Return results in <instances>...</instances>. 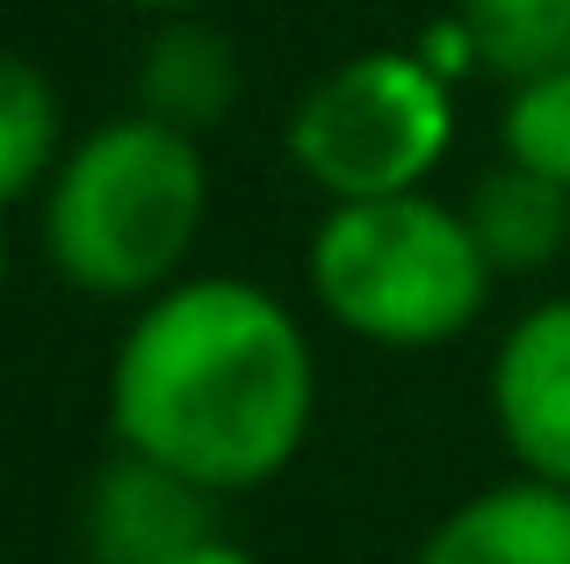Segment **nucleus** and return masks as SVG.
Listing matches in <instances>:
<instances>
[{
  "mask_svg": "<svg viewBox=\"0 0 570 564\" xmlns=\"http://www.w3.org/2000/svg\"><path fill=\"white\" fill-rule=\"evenodd\" d=\"M412 564H570V485L505 478L426 528Z\"/></svg>",
  "mask_w": 570,
  "mask_h": 564,
  "instance_id": "0eeeda50",
  "label": "nucleus"
},
{
  "mask_svg": "<svg viewBox=\"0 0 570 564\" xmlns=\"http://www.w3.org/2000/svg\"><path fill=\"white\" fill-rule=\"evenodd\" d=\"M484 391L520 478L570 485V296H542L505 325Z\"/></svg>",
  "mask_w": 570,
  "mask_h": 564,
  "instance_id": "39448f33",
  "label": "nucleus"
},
{
  "mask_svg": "<svg viewBox=\"0 0 570 564\" xmlns=\"http://www.w3.org/2000/svg\"><path fill=\"white\" fill-rule=\"evenodd\" d=\"M455 145V80L419 51H362L289 109V167L325 203L412 196Z\"/></svg>",
  "mask_w": 570,
  "mask_h": 564,
  "instance_id": "20e7f679",
  "label": "nucleus"
},
{
  "mask_svg": "<svg viewBox=\"0 0 570 564\" xmlns=\"http://www.w3.org/2000/svg\"><path fill=\"white\" fill-rule=\"evenodd\" d=\"M476 72L491 80H534L570 66V0H455Z\"/></svg>",
  "mask_w": 570,
  "mask_h": 564,
  "instance_id": "9b49d317",
  "label": "nucleus"
},
{
  "mask_svg": "<svg viewBox=\"0 0 570 564\" xmlns=\"http://www.w3.org/2000/svg\"><path fill=\"white\" fill-rule=\"evenodd\" d=\"M462 225H470L476 254L491 275H542L570 246V188H557L534 167H484L462 196Z\"/></svg>",
  "mask_w": 570,
  "mask_h": 564,
  "instance_id": "1a4fd4ad",
  "label": "nucleus"
},
{
  "mask_svg": "<svg viewBox=\"0 0 570 564\" xmlns=\"http://www.w3.org/2000/svg\"><path fill=\"white\" fill-rule=\"evenodd\" d=\"M304 275L340 333L390 354H433L462 340L499 282L462 225V203H441L426 188L325 203Z\"/></svg>",
  "mask_w": 570,
  "mask_h": 564,
  "instance_id": "7ed1b4c3",
  "label": "nucleus"
},
{
  "mask_svg": "<svg viewBox=\"0 0 570 564\" xmlns=\"http://www.w3.org/2000/svg\"><path fill=\"white\" fill-rule=\"evenodd\" d=\"M246 101V58L209 14H167L138 58V116L209 138Z\"/></svg>",
  "mask_w": 570,
  "mask_h": 564,
  "instance_id": "6e6552de",
  "label": "nucleus"
},
{
  "mask_svg": "<svg viewBox=\"0 0 570 564\" xmlns=\"http://www.w3.org/2000/svg\"><path fill=\"white\" fill-rule=\"evenodd\" d=\"M318 354L253 275H181L145 296L109 362V435L203 493H261L304 456Z\"/></svg>",
  "mask_w": 570,
  "mask_h": 564,
  "instance_id": "f257e3e1",
  "label": "nucleus"
},
{
  "mask_svg": "<svg viewBox=\"0 0 570 564\" xmlns=\"http://www.w3.org/2000/svg\"><path fill=\"white\" fill-rule=\"evenodd\" d=\"M499 159L549 174L557 188H570V66L563 72H534V80L505 87L499 109Z\"/></svg>",
  "mask_w": 570,
  "mask_h": 564,
  "instance_id": "f8f14e48",
  "label": "nucleus"
},
{
  "mask_svg": "<svg viewBox=\"0 0 570 564\" xmlns=\"http://www.w3.org/2000/svg\"><path fill=\"white\" fill-rule=\"evenodd\" d=\"M203 217V138L130 109L66 145L37 196V240L66 290L95 304H145L167 282H181Z\"/></svg>",
  "mask_w": 570,
  "mask_h": 564,
  "instance_id": "f03ea898",
  "label": "nucleus"
},
{
  "mask_svg": "<svg viewBox=\"0 0 570 564\" xmlns=\"http://www.w3.org/2000/svg\"><path fill=\"white\" fill-rule=\"evenodd\" d=\"M66 159V101L58 80L22 51H0V217L43 196L51 167Z\"/></svg>",
  "mask_w": 570,
  "mask_h": 564,
  "instance_id": "9d476101",
  "label": "nucleus"
},
{
  "mask_svg": "<svg viewBox=\"0 0 570 564\" xmlns=\"http://www.w3.org/2000/svg\"><path fill=\"white\" fill-rule=\"evenodd\" d=\"M174 564H261L246 551V543H232V536H209V543H195L188 557H174Z\"/></svg>",
  "mask_w": 570,
  "mask_h": 564,
  "instance_id": "ddd939ff",
  "label": "nucleus"
},
{
  "mask_svg": "<svg viewBox=\"0 0 570 564\" xmlns=\"http://www.w3.org/2000/svg\"><path fill=\"white\" fill-rule=\"evenodd\" d=\"M0 282H8V225H0Z\"/></svg>",
  "mask_w": 570,
  "mask_h": 564,
  "instance_id": "2eb2a0df",
  "label": "nucleus"
},
{
  "mask_svg": "<svg viewBox=\"0 0 570 564\" xmlns=\"http://www.w3.org/2000/svg\"><path fill=\"white\" fill-rule=\"evenodd\" d=\"M124 8H145V14L167 22V14H203V0H124Z\"/></svg>",
  "mask_w": 570,
  "mask_h": 564,
  "instance_id": "4468645a",
  "label": "nucleus"
},
{
  "mask_svg": "<svg viewBox=\"0 0 570 564\" xmlns=\"http://www.w3.org/2000/svg\"><path fill=\"white\" fill-rule=\"evenodd\" d=\"M224 536L217 493L138 449H109L80 499V551L87 564H174L195 543Z\"/></svg>",
  "mask_w": 570,
  "mask_h": 564,
  "instance_id": "423d86ee",
  "label": "nucleus"
}]
</instances>
